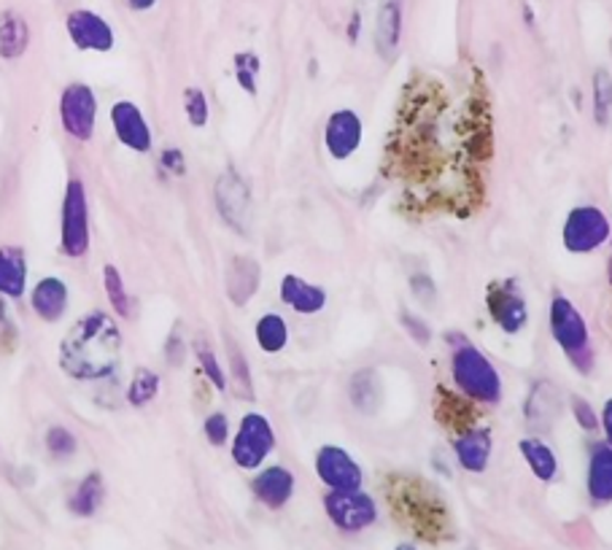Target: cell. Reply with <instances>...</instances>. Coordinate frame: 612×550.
Instances as JSON below:
<instances>
[{"instance_id": "7402d4cb", "label": "cell", "mask_w": 612, "mask_h": 550, "mask_svg": "<svg viewBox=\"0 0 612 550\" xmlns=\"http://www.w3.org/2000/svg\"><path fill=\"white\" fill-rule=\"evenodd\" d=\"M402 39V6L400 0H386L378 11L375 24V49L383 60H392L400 49Z\"/></svg>"}, {"instance_id": "d6a6232c", "label": "cell", "mask_w": 612, "mask_h": 550, "mask_svg": "<svg viewBox=\"0 0 612 550\" xmlns=\"http://www.w3.org/2000/svg\"><path fill=\"white\" fill-rule=\"evenodd\" d=\"M195 354H197V362H200L203 375H206V378L214 383L216 392H225V388L230 386V383L225 381V370H221L219 360H216V354L211 351V345L203 343V340H197V345H195Z\"/></svg>"}, {"instance_id": "30bf717a", "label": "cell", "mask_w": 612, "mask_h": 550, "mask_svg": "<svg viewBox=\"0 0 612 550\" xmlns=\"http://www.w3.org/2000/svg\"><path fill=\"white\" fill-rule=\"evenodd\" d=\"M324 510L330 521L343 531H362L373 527L378 510H375L373 497L362 491H330L324 497Z\"/></svg>"}, {"instance_id": "ab89813d", "label": "cell", "mask_w": 612, "mask_h": 550, "mask_svg": "<svg viewBox=\"0 0 612 550\" xmlns=\"http://www.w3.org/2000/svg\"><path fill=\"white\" fill-rule=\"evenodd\" d=\"M574 416H578L583 429H597V416H593L591 405H585L583 399H574Z\"/></svg>"}, {"instance_id": "ba28073f", "label": "cell", "mask_w": 612, "mask_h": 550, "mask_svg": "<svg viewBox=\"0 0 612 550\" xmlns=\"http://www.w3.org/2000/svg\"><path fill=\"white\" fill-rule=\"evenodd\" d=\"M610 221L599 208L593 206H580L567 216L564 221V249L570 255H591V251L602 249L610 240Z\"/></svg>"}, {"instance_id": "bcb514c9", "label": "cell", "mask_w": 612, "mask_h": 550, "mask_svg": "<svg viewBox=\"0 0 612 550\" xmlns=\"http://www.w3.org/2000/svg\"><path fill=\"white\" fill-rule=\"evenodd\" d=\"M610 281H612V264H610Z\"/></svg>"}, {"instance_id": "f1b7e54d", "label": "cell", "mask_w": 612, "mask_h": 550, "mask_svg": "<svg viewBox=\"0 0 612 550\" xmlns=\"http://www.w3.org/2000/svg\"><path fill=\"white\" fill-rule=\"evenodd\" d=\"M257 343L264 354H278L289 343V326L278 313H264L257 321Z\"/></svg>"}, {"instance_id": "44dd1931", "label": "cell", "mask_w": 612, "mask_h": 550, "mask_svg": "<svg viewBox=\"0 0 612 550\" xmlns=\"http://www.w3.org/2000/svg\"><path fill=\"white\" fill-rule=\"evenodd\" d=\"M491 432L486 426H475V429L465 432L456 440V456H459L461 467L467 473H484L488 467V459H491Z\"/></svg>"}, {"instance_id": "5bb4252c", "label": "cell", "mask_w": 612, "mask_h": 550, "mask_svg": "<svg viewBox=\"0 0 612 550\" xmlns=\"http://www.w3.org/2000/svg\"><path fill=\"white\" fill-rule=\"evenodd\" d=\"M68 39L82 52H111L114 49V30L101 14L90 9H76L65 20Z\"/></svg>"}, {"instance_id": "7bdbcfd3", "label": "cell", "mask_w": 612, "mask_h": 550, "mask_svg": "<svg viewBox=\"0 0 612 550\" xmlns=\"http://www.w3.org/2000/svg\"><path fill=\"white\" fill-rule=\"evenodd\" d=\"M154 3H157V0H127V6L133 11H148L154 9Z\"/></svg>"}, {"instance_id": "d4e9b609", "label": "cell", "mask_w": 612, "mask_h": 550, "mask_svg": "<svg viewBox=\"0 0 612 550\" xmlns=\"http://www.w3.org/2000/svg\"><path fill=\"white\" fill-rule=\"evenodd\" d=\"M28 289V264L20 249H0V294L20 300Z\"/></svg>"}, {"instance_id": "7a4b0ae2", "label": "cell", "mask_w": 612, "mask_h": 550, "mask_svg": "<svg viewBox=\"0 0 612 550\" xmlns=\"http://www.w3.org/2000/svg\"><path fill=\"white\" fill-rule=\"evenodd\" d=\"M383 499H386L392 518L402 529L411 531L422 542L454 540V518L435 486L416 475L392 473L383 480Z\"/></svg>"}, {"instance_id": "e575fe53", "label": "cell", "mask_w": 612, "mask_h": 550, "mask_svg": "<svg viewBox=\"0 0 612 550\" xmlns=\"http://www.w3.org/2000/svg\"><path fill=\"white\" fill-rule=\"evenodd\" d=\"M235 73H238V84L243 86L249 95H257V76H259V58L253 52L235 54Z\"/></svg>"}, {"instance_id": "83f0119b", "label": "cell", "mask_w": 612, "mask_h": 550, "mask_svg": "<svg viewBox=\"0 0 612 550\" xmlns=\"http://www.w3.org/2000/svg\"><path fill=\"white\" fill-rule=\"evenodd\" d=\"M103 497H106V486H103L101 473H90L71 497V512H76L82 518L95 516L101 510Z\"/></svg>"}, {"instance_id": "52a82bcc", "label": "cell", "mask_w": 612, "mask_h": 550, "mask_svg": "<svg viewBox=\"0 0 612 550\" xmlns=\"http://www.w3.org/2000/svg\"><path fill=\"white\" fill-rule=\"evenodd\" d=\"M276 448V435L273 426L262 413H249V416L240 418L238 435L232 443V459L240 469H257L262 467V461L273 454Z\"/></svg>"}, {"instance_id": "f35d334b", "label": "cell", "mask_w": 612, "mask_h": 550, "mask_svg": "<svg viewBox=\"0 0 612 550\" xmlns=\"http://www.w3.org/2000/svg\"><path fill=\"white\" fill-rule=\"evenodd\" d=\"M163 168L170 173V176H184L187 173V159H184L181 148H165L163 152Z\"/></svg>"}, {"instance_id": "8992f818", "label": "cell", "mask_w": 612, "mask_h": 550, "mask_svg": "<svg viewBox=\"0 0 612 550\" xmlns=\"http://www.w3.org/2000/svg\"><path fill=\"white\" fill-rule=\"evenodd\" d=\"M63 255L82 259L90 249V206H86V189L79 178H71L63 200V235H60Z\"/></svg>"}, {"instance_id": "8d00e7d4", "label": "cell", "mask_w": 612, "mask_h": 550, "mask_svg": "<svg viewBox=\"0 0 612 550\" xmlns=\"http://www.w3.org/2000/svg\"><path fill=\"white\" fill-rule=\"evenodd\" d=\"M46 448L54 459H68V456L76 454V437L65 426H52L46 432Z\"/></svg>"}, {"instance_id": "3957f363", "label": "cell", "mask_w": 612, "mask_h": 550, "mask_svg": "<svg viewBox=\"0 0 612 550\" xmlns=\"http://www.w3.org/2000/svg\"><path fill=\"white\" fill-rule=\"evenodd\" d=\"M122 356V332L103 311H92L68 330L60 345V364L76 381H103L116 373Z\"/></svg>"}, {"instance_id": "e0dca14e", "label": "cell", "mask_w": 612, "mask_h": 550, "mask_svg": "<svg viewBox=\"0 0 612 550\" xmlns=\"http://www.w3.org/2000/svg\"><path fill=\"white\" fill-rule=\"evenodd\" d=\"M435 416H437V422H440L448 432H459V435H465V432L478 426L480 411L475 407V399L448 392L445 386H437V392H435Z\"/></svg>"}, {"instance_id": "b9f144b4", "label": "cell", "mask_w": 612, "mask_h": 550, "mask_svg": "<svg viewBox=\"0 0 612 550\" xmlns=\"http://www.w3.org/2000/svg\"><path fill=\"white\" fill-rule=\"evenodd\" d=\"M602 426H604V437H608V445L612 448V399H608V403H604Z\"/></svg>"}, {"instance_id": "ee69618b", "label": "cell", "mask_w": 612, "mask_h": 550, "mask_svg": "<svg viewBox=\"0 0 612 550\" xmlns=\"http://www.w3.org/2000/svg\"><path fill=\"white\" fill-rule=\"evenodd\" d=\"M360 14H354V20H351V30H349V35H351V41H356V35H360Z\"/></svg>"}, {"instance_id": "9c48e42d", "label": "cell", "mask_w": 612, "mask_h": 550, "mask_svg": "<svg viewBox=\"0 0 612 550\" xmlns=\"http://www.w3.org/2000/svg\"><path fill=\"white\" fill-rule=\"evenodd\" d=\"M60 120H63V129L73 141L92 138L97 120V97L92 86L82 82L65 86L63 101H60Z\"/></svg>"}, {"instance_id": "1f68e13d", "label": "cell", "mask_w": 612, "mask_h": 550, "mask_svg": "<svg viewBox=\"0 0 612 550\" xmlns=\"http://www.w3.org/2000/svg\"><path fill=\"white\" fill-rule=\"evenodd\" d=\"M103 276H106V292H108L111 305H114V311L120 313L122 319H129L133 305H129V297H127L125 281H122V273L114 268V264H106V268H103Z\"/></svg>"}, {"instance_id": "ac0fdd59", "label": "cell", "mask_w": 612, "mask_h": 550, "mask_svg": "<svg viewBox=\"0 0 612 550\" xmlns=\"http://www.w3.org/2000/svg\"><path fill=\"white\" fill-rule=\"evenodd\" d=\"M253 497L270 510H281L294 494V475L283 467H268L253 478Z\"/></svg>"}, {"instance_id": "836d02e7", "label": "cell", "mask_w": 612, "mask_h": 550, "mask_svg": "<svg viewBox=\"0 0 612 550\" xmlns=\"http://www.w3.org/2000/svg\"><path fill=\"white\" fill-rule=\"evenodd\" d=\"M184 111H187V120L191 127L208 125V97L200 86H189V90L184 92Z\"/></svg>"}, {"instance_id": "f6af8a7d", "label": "cell", "mask_w": 612, "mask_h": 550, "mask_svg": "<svg viewBox=\"0 0 612 550\" xmlns=\"http://www.w3.org/2000/svg\"><path fill=\"white\" fill-rule=\"evenodd\" d=\"M394 550H416V548H413V546H397Z\"/></svg>"}, {"instance_id": "74e56055", "label": "cell", "mask_w": 612, "mask_h": 550, "mask_svg": "<svg viewBox=\"0 0 612 550\" xmlns=\"http://www.w3.org/2000/svg\"><path fill=\"white\" fill-rule=\"evenodd\" d=\"M203 432H206L208 443L221 448V445L227 443V437H230V422H227L225 413H211V416L206 418V424H203Z\"/></svg>"}, {"instance_id": "2e32d148", "label": "cell", "mask_w": 612, "mask_h": 550, "mask_svg": "<svg viewBox=\"0 0 612 550\" xmlns=\"http://www.w3.org/2000/svg\"><path fill=\"white\" fill-rule=\"evenodd\" d=\"M362 144V120L354 111L343 108L326 120L324 146L332 159H349Z\"/></svg>"}, {"instance_id": "277c9868", "label": "cell", "mask_w": 612, "mask_h": 550, "mask_svg": "<svg viewBox=\"0 0 612 550\" xmlns=\"http://www.w3.org/2000/svg\"><path fill=\"white\" fill-rule=\"evenodd\" d=\"M450 373H454L456 386L478 405H497L499 397H502L499 373L488 362V356L480 354L473 343H467V338H461V343H456Z\"/></svg>"}, {"instance_id": "f546056e", "label": "cell", "mask_w": 612, "mask_h": 550, "mask_svg": "<svg viewBox=\"0 0 612 550\" xmlns=\"http://www.w3.org/2000/svg\"><path fill=\"white\" fill-rule=\"evenodd\" d=\"M159 392V378L152 373V370L141 367L135 370L133 381H129V388H127V403L133 407H144L152 403L154 397H157Z\"/></svg>"}, {"instance_id": "60d3db41", "label": "cell", "mask_w": 612, "mask_h": 550, "mask_svg": "<svg viewBox=\"0 0 612 550\" xmlns=\"http://www.w3.org/2000/svg\"><path fill=\"white\" fill-rule=\"evenodd\" d=\"M402 321H405V326H411V332H413V338L418 340V343H429V330H426V326L422 324V321H413V316H407V313H402Z\"/></svg>"}, {"instance_id": "4dcf8cb0", "label": "cell", "mask_w": 612, "mask_h": 550, "mask_svg": "<svg viewBox=\"0 0 612 550\" xmlns=\"http://www.w3.org/2000/svg\"><path fill=\"white\" fill-rule=\"evenodd\" d=\"M230 370H232V392L240 399H253V383H251V370L246 364V356L240 354L238 345L230 340Z\"/></svg>"}, {"instance_id": "603a6c76", "label": "cell", "mask_w": 612, "mask_h": 550, "mask_svg": "<svg viewBox=\"0 0 612 550\" xmlns=\"http://www.w3.org/2000/svg\"><path fill=\"white\" fill-rule=\"evenodd\" d=\"M33 311L39 313V319L43 321H58L63 319L65 308H68V287L60 278L49 276L41 278L33 289Z\"/></svg>"}, {"instance_id": "7c38bea8", "label": "cell", "mask_w": 612, "mask_h": 550, "mask_svg": "<svg viewBox=\"0 0 612 550\" xmlns=\"http://www.w3.org/2000/svg\"><path fill=\"white\" fill-rule=\"evenodd\" d=\"M488 313L507 335H518L529 321V308L516 281H494L488 287Z\"/></svg>"}, {"instance_id": "5b68a950", "label": "cell", "mask_w": 612, "mask_h": 550, "mask_svg": "<svg viewBox=\"0 0 612 550\" xmlns=\"http://www.w3.org/2000/svg\"><path fill=\"white\" fill-rule=\"evenodd\" d=\"M550 330H553L556 343H559V349L564 351L567 360H570L580 373H589L593 367L589 326H585L580 311L570 300H567V297L561 294L553 297V305H550Z\"/></svg>"}, {"instance_id": "484cf974", "label": "cell", "mask_w": 612, "mask_h": 550, "mask_svg": "<svg viewBox=\"0 0 612 550\" xmlns=\"http://www.w3.org/2000/svg\"><path fill=\"white\" fill-rule=\"evenodd\" d=\"M30 46V28L17 11L0 17V58L20 60Z\"/></svg>"}, {"instance_id": "9a60e30c", "label": "cell", "mask_w": 612, "mask_h": 550, "mask_svg": "<svg viewBox=\"0 0 612 550\" xmlns=\"http://www.w3.org/2000/svg\"><path fill=\"white\" fill-rule=\"evenodd\" d=\"M111 125H114L120 144L127 146L129 152H152V127H148L144 111L133 101H120L111 106Z\"/></svg>"}, {"instance_id": "4316f807", "label": "cell", "mask_w": 612, "mask_h": 550, "mask_svg": "<svg viewBox=\"0 0 612 550\" xmlns=\"http://www.w3.org/2000/svg\"><path fill=\"white\" fill-rule=\"evenodd\" d=\"M518 448H521V456L527 459V465L531 467V473L537 475L540 480H550L556 478V473H559V461H556V454L548 448L546 443L537 440V437H527V440L518 443Z\"/></svg>"}, {"instance_id": "d590c367", "label": "cell", "mask_w": 612, "mask_h": 550, "mask_svg": "<svg viewBox=\"0 0 612 550\" xmlns=\"http://www.w3.org/2000/svg\"><path fill=\"white\" fill-rule=\"evenodd\" d=\"M593 103H597V122L599 125H608V116L612 108V76L608 71L597 73V82H593Z\"/></svg>"}, {"instance_id": "cb8c5ba5", "label": "cell", "mask_w": 612, "mask_h": 550, "mask_svg": "<svg viewBox=\"0 0 612 550\" xmlns=\"http://www.w3.org/2000/svg\"><path fill=\"white\" fill-rule=\"evenodd\" d=\"M589 497L597 505L612 502V448L593 445L589 461Z\"/></svg>"}, {"instance_id": "6da1fadb", "label": "cell", "mask_w": 612, "mask_h": 550, "mask_svg": "<svg viewBox=\"0 0 612 550\" xmlns=\"http://www.w3.org/2000/svg\"><path fill=\"white\" fill-rule=\"evenodd\" d=\"M491 154V103L478 79L461 92L440 79H411L383 157V173L402 189V206L413 214L480 211Z\"/></svg>"}, {"instance_id": "ffe728a7", "label": "cell", "mask_w": 612, "mask_h": 550, "mask_svg": "<svg viewBox=\"0 0 612 550\" xmlns=\"http://www.w3.org/2000/svg\"><path fill=\"white\" fill-rule=\"evenodd\" d=\"M281 300L287 302L289 308H294L297 313H302V316H313V313L324 311L326 292L324 289L313 287V283L302 281L300 276L289 273L283 276L281 281Z\"/></svg>"}, {"instance_id": "d6986e66", "label": "cell", "mask_w": 612, "mask_h": 550, "mask_svg": "<svg viewBox=\"0 0 612 550\" xmlns=\"http://www.w3.org/2000/svg\"><path fill=\"white\" fill-rule=\"evenodd\" d=\"M259 278H262V270H259L257 259L246 255H238L232 259L225 276V289L232 305H246V302L257 294Z\"/></svg>"}, {"instance_id": "8fae6325", "label": "cell", "mask_w": 612, "mask_h": 550, "mask_svg": "<svg viewBox=\"0 0 612 550\" xmlns=\"http://www.w3.org/2000/svg\"><path fill=\"white\" fill-rule=\"evenodd\" d=\"M216 206H219L221 219H225L235 232L246 235L251 230V191L249 184H246L235 170H227L225 176H219V181H216Z\"/></svg>"}, {"instance_id": "4fadbf2b", "label": "cell", "mask_w": 612, "mask_h": 550, "mask_svg": "<svg viewBox=\"0 0 612 550\" xmlns=\"http://www.w3.org/2000/svg\"><path fill=\"white\" fill-rule=\"evenodd\" d=\"M317 473L330 491H360L364 484L362 467L340 445H324L317 454Z\"/></svg>"}]
</instances>
